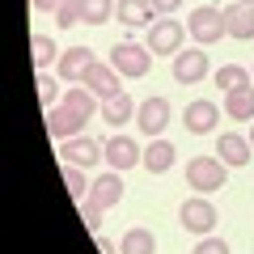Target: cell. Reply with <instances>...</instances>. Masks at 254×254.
I'll list each match as a JSON object with an SVG mask.
<instances>
[{
  "mask_svg": "<svg viewBox=\"0 0 254 254\" xmlns=\"http://www.w3.org/2000/svg\"><path fill=\"white\" fill-rule=\"evenodd\" d=\"M187 182H190L195 195H212V190H220L229 182V165L220 161V157H190Z\"/></svg>",
  "mask_w": 254,
  "mask_h": 254,
  "instance_id": "1",
  "label": "cell"
},
{
  "mask_svg": "<svg viewBox=\"0 0 254 254\" xmlns=\"http://www.w3.org/2000/svg\"><path fill=\"white\" fill-rule=\"evenodd\" d=\"M187 34L195 38L199 47H212V43H220V38H229L225 34V9H216V4H199V9L187 17Z\"/></svg>",
  "mask_w": 254,
  "mask_h": 254,
  "instance_id": "2",
  "label": "cell"
},
{
  "mask_svg": "<svg viewBox=\"0 0 254 254\" xmlns=\"http://www.w3.org/2000/svg\"><path fill=\"white\" fill-rule=\"evenodd\" d=\"M178 220H182V229H187V233L208 237L212 229H216V203H208V195H190V199L182 203Z\"/></svg>",
  "mask_w": 254,
  "mask_h": 254,
  "instance_id": "3",
  "label": "cell"
},
{
  "mask_svg": "<svg viewBox=\"0 0 254 254\" xmlns=\"http://www.w3.org/2000/svg\"><path fill=\"white\" fill-rule=\"evenodd\" d=\"M182 38H187V26L174 17H157L148 26V51L153 55H178L182 51Z\"/></svg>",
  "mask_w": 254,
  "mask_h": 254,
  "instance_id": "4",
  "label": "cell"
},
{
  "mask_svg": "<svg viewBox=\"0 0 254 254\" xmlns=\"http://www.w3.org/2000/svg\"><path fill=\"white\" fill-rule=\"evenodd\" d=\"M110 64H115L123 76L140 81V76H148V68H153V51H148V47H136V43H119L115 51H110Z\"/></svg>",
  "mask_w": 254,
  "mask_h": 254,
  "instance_id": "5",
  "label": "cell"
},
{
  "mask_svg": "<svg viewBox=\"0 0 254 254\" xmlns=\"http://www.w3.org/2000/svg\"><path fill=\"white\" fill-rule=\"evenodd\" d=\"M119 199H123V174H119V170H106L102 178L89 182V195H85L81 203H89V208L106 212V208H115Z\"/></svg>",
  "mask_w": 254,
  "mask_h": 254,
  "instance_id": "6",
  "label": "cell"
},
{
  "mask_svg": "<svg viewBox=\"0 0 254 254\" xmlns=\"http://www.w3.org/2000/svg\"><path fill=\"white\" fill-rule=\"evenodd\" d=\"M208 47H190V51H178L174 55V81L178 85H195L208 76Z\"/></svg>",
  "mask_w": 254,
  "mask_h": 254,
  "instance_id": "7",
  "label": "cell"
},
{
  "mask_svg": "<svg viewBox=\"0 0 254 254\" xmlns=\"http://www.w3.org/2000/svg\"><path fill=\"white\" fill-rule=\"evenodd\" d=\"M136 127H140V136H161L165 127H170V102L165 98H144L136 106Z\"/></svg>",
  "mask_w": 254,
  "mask_h": 254,
  "instance_id": "8",
  "label": "cell"
},
{
  "mask_svg": "<svg viewBox=\"0 0 254 254\" xmlns=\"http://www.w3.org/2000/svg\"><path fill=\"white\" fill-rule=\"evenodd\" d=\"M60 157H64L68 165L93 170V165L106 157V148H98V140H93V136H72V140H64V144H60Z\"/></svg>",
  "mask_w": 254,
  "mask_h": 254,
  "instance_id": "9",
  "label": "cell"
},
{
  "mask_svg": "<svg viewBox=\"0 0 254 254\" xmlns=\"http://www.w3.org/2000/svg\"><path fill=\"white\" fill-rule=\"evenodd\" d=\"M85 123H89V119H85V115H76V110H72V106H64V102L47 110V131H51V136L60 140V144H64V140H72V136H81V131H85Z\"/></svg>",
  "mask_w": 254,
  "mask_h": 254,
  "instance_id": "10",
  "label": "cell"
},
{
  "mask_svg": "<svg viewBox=\"0 0 254 254\" xmlns=\"http://www.w3.org/2000/svg\"><path fill=\"white\" fill-rule=\"evenodd\" d=\"M106 165L110 170H136V165H144V148H136L131 136H110L106 140Z\"/></svg>",
  "mask_w": 254,
  "mask_h": 254,
  "instance_id": "11",
  "label": "cell"
},
{
  "mask_svg": "<svg viewBox=\"0 0 254 254\" xmlns=\"http://www.w3.org/2000/svg\"><path fill=\"white\" fill-rule=\"evenodd\" d=\"M182 123H187L190 136H208L212 127L220 123V106H216V102H208V98H199V102H190V106H187Z\"/></svg>",
  "mask_w": 254,
  "mask_h": 254,
  "instance_id": "12",
  "label": "cell"
},
{
  "mask_svg": "<svg viewBox=\"0 0 254 254\" xmlns=\"http://www.w3.org/2000/svg\"><path fill=\"white\" fill-rule=\"evenodd\" d=\"M250 153H254L250 136H237V131H229V136L216 140V157L229 165V170H242V165L250 161Z\"/></svg>",
  "mask_w": 254,
  "mask_h": 254,
  "instance_id": "13",
  "label": "cell"
},
{
  "mask_svg": "<svg viewBox=\"0 0 254 254\" xmlns=\"http://www.w3.org/2000/svg\"><path fill=\"white\" fill-rule=\"evenodd\" d=\"M119 76H123V72H119L115 64H106V68H102V64L93 60V68L85 72V89H93L102 102H106V98H115V93H123V89H119Z\"/></svg>",
  "mask_w": 254,
  "mask_h": 254,
  "instance_id": "14",
  "label": "cell"
},
{
  "mask_svg": "<svg viewBox=\"0 0 254 254\" xmlns=\"http://www.w3.org/2000/svg\"><path fill=\"white\" fill-rule=\"evenodd\" d=\"M115 17L123 21L127 30L153 26V21H157V4H153V0H119V4H115Z\"/></svg>",
  "mask_w": 254,
  "mask_h": 254,
  "instance_id": "15",
  "label": "cell"
},
{
  "mask_svg": "<svg viewBox=\"0 0 254 254\" xmlns=\"http://www.w3.org/2000/svg\"><path fill=\"white\" fill-rule=\"evenodd\" d=\"M225 34L229 38H254V4H242V0H233L225 9Z\"/></svg>",
  "mask_w": 254,
  "mask_h": 254,
  "instance_id": "16",
  "label": "cell"
},
{
  "mask_svg": "<svg viewBox=\"0 0 254 254\" xmlns=\"http://www.w3.org/2000/svg\"><path fill=\"white\" fill-rule=\"evenodd\" d=\"M93 68V51L89 47H68L60 55V76L64 81H85V72Z\"/></svg>",
  "mask_w": 254,
  "mask_h": 254,
  "instance_id": "17",
  "label": "cell"
},
{
  "mask_svg": "<svg viewBox=\"0 0 254 254\" xmlns=\"http://www.w3.org/2000/svg\"><path fill=\"white\" fill-rule=\"evenodd\" d=\"M225 115L233 119V123H254V89L250 85L225 93Z\"/></svg>",
  "mask_w": 254,
  "mask_h": 254,
  "instance_id": "18",
  "label": "cell"
},
{
  "mask_svg": "<svg viewBox=\"0 0 254 254\" xmlns=\"http://www.w3.org/2000/svg\"><path fill=\"white\" fill-rule=\"evenodd\" d=\"M174 165V144L170 140H161V136H153L148 140V148H144V170L148 174H165Z\"/></svg>",
  "mask_w": 254,
  "mask_h": 254,
  "instance_id": "19",
  "label": "cell"
},
{
  "mask_svg": "<svg viewBox=\"0 0 254 254\" xmlns=\"http://www.w3.org/2000/svg\"><path fill=\"white\" fill-rule=\"evenodd\" d=\"M131 115H136V102L127 98V93H115V98H106V102H102V119H106L110 127H123Z\"/></svg>",
  "mask_w": 254,
  "mask_h": 254,
  "instance_id": "20",
  "label": "cell"
},
{
  "mask_svg": "<svg viewBox=\"0 0 254 254\" xmlns=\"http://www.w3.org/2000/svg\"><path fill=\"white\" fill-rule=\"evenodd\" d=\"M119 254H157V237L148 233V229H127L123 233V246H119Z\"/></svg>",
  "mask_w": 254,
  "mask_h": 254,
  "instance_id": "21",
  "label": "cell"
},
{
  "mask_svg": "<svg viewBox=\"0 0 254 254\" xmlns=\"http://www.w3.org/2000/svg\"><path fill=\"white\" fill-rule=\"evenodd\" d=\"M81 4V21L85 26H106L115 17V0H76Z\"/></svg>",
  "mask_w": 254,
  "mask_h": 254,
  "instance_id": "22",
  "label": "cell"
},
{
  "mask_svg": "<svg viewBox=\"0 0 254 254\" xmlns=\"http://www.w3.org/2000/svg\"><path fill=\"white\" fill-rule=\"evenodd\" d=\"M30 64H34V72H43V68L60 64V55H55V43H51L47 34H34V43H30Z\"/></svg>",
  "mask_w": 254,
  "mask_h": 254,
  "instance_id": "23",
  "label": "cell"
},
{
  "mask_svg": "<svg viewBox=\"0 0 254 254\" xmlns=\"http://www.w3.org/2000/svg\"><path fill=\"white\" fill-rule=\"evenodd\" d=\"M250 68H242V64H225V68H216V85H220V89H242V85H250Z\"/></svg>",
  "mask_w": 254,
  "mask_h": 254,
  "instance_id": "24",
  "label": "cell"
},
{
  "mask_svg": "<svg viewBox=\"0 0 254 254\" xmlns=\"http://www.w3.org/2000/svg\"><path fill=\"white\" fill-rule=\"evenodd\" d=\"M64 106H72L76 115H85V119H89L93 110H98V93H93V89H76V85H72V89L64 93Z\"/></svg>",
  "mask_w": 254,
  "mask_h": 254,
  "instance_id": "25",
  "label": "cell"
},
{
  "mask_svg": "<svg viewBox=\"0 0 254 254\" xmlns=\"http://www.w3.org/2000/svg\"><path fill=\"white\" fill-rule=\"evenodd\" d=\"M64 187H68L72 199H85V195H89V182H85V170H81V165H68V161H64Z\"/></svg>",
  "mask_w": 254,
  "mask_h": 254,
  "instance_id": "26",
  "label": "cell"
},
{
  "mask_svg": "<svg viewBox=\"0 0 254 254\" xmlns=\"http://www.w3.org/2000/svg\"><path fill=\"white\" fill-rule=\"evenodd\" d=\"M55 21H60V30H72L76 21H81V4H76V0H68V4H60V13H55Z\"/></svg>",
  "mask_w": 254,
  "mask_h": 254,
  "instance_id": "27",
  "label": "cell"
},
{
  "mask_svg": "<svg viewBox=\"0 0 254 254\" xmlns=\"http://www.w3.org/2000/svg\"><path fill=\"white\" fill-rule=\"evenodd\" d=\"M38 98H43L47 106H55V98H60V85H55V76L38 72Z\"/></svg>",
  "mask_w": 254,
  "mask_h": 254,
  "instance_id": "28",
  "label": "cell"
},
{
  "mask_svg": "<svg viewBox=\"0 0 254 254\" xmlns=\"http://www.w3.org/2000/svg\"><path fill=\"white\" fill-rule=\"evenodd\" d=\"M190 254H229V242H220V237H199V246Z\"/></svg>",
  "mask_w": 254,
  "mask_h": 254,
  "instance_id": "29",
  "label": "cell"
},
{
  "mask_svg": "<svg viewBox=\"0 0 254 254\" xmlns=\"http://www.w3.org/2000/svg\"><path fill=\"white\" fill-rule=\"evenodd\" d=\"M81 220H85V229H98L102 225V212L89 208V203H81Z\"/></svg>",
  "mask_w": 254,
  "mask_h": 254,
  "instance_id": "30",
  "label": "cell"
},
{
  "mask_svg": "<svg viewBox=\"0 0 254 254\" xmlns=\"http://www.w3.org/2000/svg\"><path fill=\"white\" fill-rule=\"evenodd\" d=\"M60 4H68V0H34L38 13H60Z\"/></svg>",
  "mask_w": 254,
  "mask_h": 254,
  "instance_id": "31",
  "label": "cell"
},
{
  "mask_svg": "<svg viewBox=\"0 0 254 254\" xmlns=\"http://www.w3.org/2000/svg\"><path fill=\"white\" fill-rule=\"evenodd\" d=\"M153 4H157V13H165V17H170V13H174V9H178L182 0H153Z\"/></svg>",
  "mask_w": 254,
  "mask_h": 254,
  "instance_id": "32",
  "label": "cell"
},
{
  "mask_svg": "<svg viewBox=\"0 0 254 254\" xmlns=\"http://www.w3.org/2000/svg\"><path fill=\"white\" fill-rule=\"evenodd\" d=\"M98 250H102V254H119V250H115V242H110V237H98Z\"/></svg>",
  "mask_w": 254,
  "mask_h": 254,
  "instance_id": "33",
  "label": "cell"
},
{
  "mask_svg": "<svg viewBox=\"0 0 254 254\" xmlns=\"http://www.w3.org/2000/svg\"><path fill=\"white\" fill-rule=\"evenodd\" d=\"M250 144H254V127H250Z\"/></svg>",
  "mask_w": 254,
  "mask_h": 254,
  "instance_id": "34",
  "label": "cell"
},
{
  "mask_svg": "<svg viewBox=\"0 0 254 254\" xmlns=\"http://www.w3.org/2000/svg\"><path fill=\"white\" fill-rule=\"evenodd\" d=\"M242 4H254V0H242Z\"/></svg>",
  "mask_w": 254,
  "mask_h": 254,
  "instance_id": "35",
  "label": "cell"
},
{
  "mask_svg": "<svg viewBox=\"0 0 254 254\" xmlns=\"http://www.w3.org/2000/svg\"><path fill=\"white\" fill-rule=\"evenodd\" d=\"M250 72H254V68H250Z\"/></svg>",
  "mask_w": 254,
  "mask_h": 254,
  "instance_id": "36",
  "label": "cell"
}]
</instances>
